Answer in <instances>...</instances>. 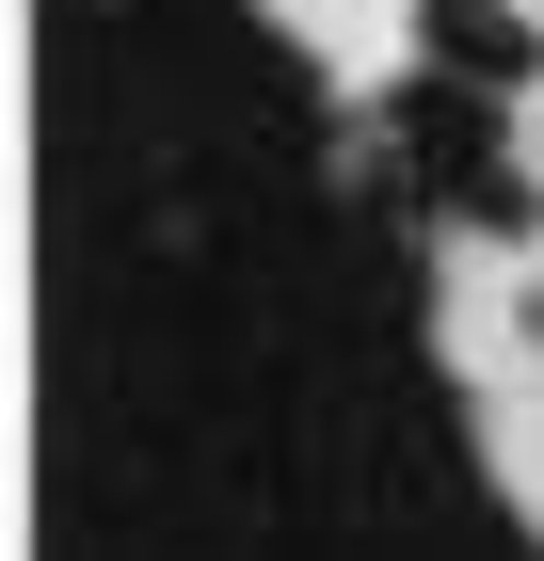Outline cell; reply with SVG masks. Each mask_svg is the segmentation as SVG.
<instances>
[{
  "mask_svg": "<svg viewBox=\"0 0 544 561\" xmlns=\"http://www.w3.org/2000/svg\"><path fill=\"white\" fill-rule=\"evenodd\" d=\"M369 129H384V176H401L432 225H464V241H544V176L512 161V96L497 81L401 65V81L369 96Z\"/></svg>",
  "mask_w": 544,
  "mask_h": 561,
  "instance_id": "obj_1",
  "label": "cell"
},
{
  "mask_svg": "<svg viewBox=\"0 0 544 561\" xmlns=\"http://www.w3.org/2000/svg\"><path fill=\"white\" fill-rule=\"evenodd\" d=\"M401 48L449 65V81H497V96L544 81V16L529 0H401Z\"/></svg>",
  "mask_w": 544,
  "mask_h": 561,
  "instance_id": "obj_2",
  "label": "cell"
}]
</instances>
